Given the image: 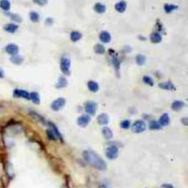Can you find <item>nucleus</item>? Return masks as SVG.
I'll use <instances>...</instances> for the list:
<instances>
[{"label": "nucleus", "mask_w": 188, "mask_h": 188, "mask_svg": "<svg viewBox=\"0 0 188 188\" xmlns=\"http://www.w3.org/2000/svg\"><path fill=\"white\" fill-rule=\"evenodd\" d=\"M83 157L90 166L95 167L99 170H105L107 169V164L103 159L99 156L96 153L91 151H85L83 153Z\"/></svg>", "instance_id": "obj_1"}, {"label": "nucleus", "mask_w": 188, "mask_h": 188, "mask_svg": "<svg viewBox=\"0 0 188 188\" xmlns=\"http://www.w3.org/2000/svg\"><path fill=\"white\" fill-rule=\"evenodd\" d=\"M70 67H71V61L68 57H63L60 60V69L61 71L65 75L70 74Z\"/></svg>", "instance_id": "obj_2"}, {"label": "nucleus", "mask_w": 188, "mask_h": 188, "mask_svg": "<svg viewBox=\"0 0 188 188\" xmlns=\"http://www.w3.org/2000/svg\"><path fill=\"white\" fill-rule=\"evenodd\" d=\"M131 129L135 133H141L143 132L146 129V123L142 120H138L133 124L131 126Z\"/></svg>", "instance_id": "obj_3"}, {"label": "nucleus", "mask_w": 188, "mask_h": 188, "mask_svg": "<svg viewBox=\"0 0 188 188\" xmlns=\"http://www.w3.org/2000/svg\"><path fill=\"white\" fill-rule=\"evenodd\" d=\"M85 110L88 115H94L97 110V104L93 101H89L85 104Z\"/></svg>", "instance_id": "obj_4"}, {"label": "nucleus", "mask_w": 188, "mask_h": 188, "mask_svg": "<svg viewBox=\"0 0 188 188\" xmlns=\"http://www.w3.org/2000/svg\"><path fill=\"white\" fill-rule=\"evenodd\" d=\"M66 101L63 98H58L52 102L51 105V108L54 111H59L66 105Z\"/></svg>", "instance_id": "obj_5"}, {"label": "nucleus", "mask_w": 188, "mask_h": 188, "mask_svg": "<svg viewBox=\"0 0 188 188\" xmlns=\"http://www.w3.org/2000/svg\"><path fill=\"white\" fill-rule=\"evenodd\" d=\"M106 156L110 160H115L118 156V149L115 146L108 147L106 150Z\"/></svg>", "instance_id": "obj_6"}, {"label": "nucleus", "mask_w": 188, "mask_h": 188, "mask_svg": "<svg viewBox=\"0 0 188 188\" xmlns=\"http://www.w3.org/2000/svg\"><path fill=\"white\" fill-rule=\"evenodd\" d=\"M13 96L16 98H23L25 99L30 100V93L26 90H19V89H16L13 91Z\"/></svg>", "instance_id": "obj_7"}, {"label": "nucleus", "mask_w": 188, "mask_h": 188, "mask_svg": "<svg viewBox=\"0 0 188 188\" xmlns=\"http://www.w3.org/2000/svg\"><path fill=\"white\" fill-rule=\"evenodd\" d=\"M90 120H91V118H90V116L88 115H83L78 118L77 124L81 127H85V126L88 125Z\"/></svg>", "instance_id": "obj_8"}, {"label": "nucleus", "mask_w": 188, "mask_h": 188, "mask_svg": "<svg viewBox=\"0 0 188 188\" xmlns=\"http://www.w3.org/2000/svg\"><path fill=\"white\" fill-rule=\"evenodd\" d=\"M5 52L8 53V54L13 56L18 54V46L14 44H10L6 46L5 47Z\"/></svg>", "instance_id": "obj_9"}, {"label": "nucleus", "mask_w": 188, "mask_h": 188, "mask_svg": "<svg viewBox=\"0 0 188 188\" xmlns=\"http://www.w3.org/2000/svg\"><path fill=\"white\" fill-rule=\"evenodd\" d=\"M158 87L160 89L162 90H175L176 87L175 85L173 84L171 82H164V83H161L158 85Z\"/></svg>", "instance_id": "obj_10"}, {"label": "nucleus", "mask_w": 188, "mask_h": 188, "mask_svg": "<svg viewBox=\"0 0 188 188\" xmlns=\"http://www.w3.org/2000/svg\"><path fill=\"white\" fill-rule=\"evenodd\" d=\"M4 30L7 32H9V33H15L18 30V26L16 24L13 23L7 24L5 25Z\"/></svg>", "instance_id": "obj_11"}, {"label": "nucleus", "mask_w": 188, "mask_h": 188, "mask_svg": "<svg viewBox=\"0 0 188 188\" xmlns=\"http://www.w3.org/2000/svg\"><path fill=\"white\" fill-rule=\"evenodd\" d=\"M99 39L102 43L108 44L111 41V35L107 31H102L99 35Z\"/></svg>", "instance_id": "obj_12"}, {"label": "nucleus", "mask_w": 188, "mask_h": 188, "mask_svg": "<svg viewBox=\"0 0 188 188\" xmlns=\"http://www.w3.org/2000/svg\"><path fill=\"white\" fill-rule=\"evenodd\" d=\"M97 121L99 125H106L109 122V116L106 113H102L98 116Z\"/></svg>", "instance_id": "obj_13"}, {"label": "nucleus", "mask_w": 188, "mask_h": 188, "mask_svg": "<svg viewBox=\"0 0 188 188\" xmlns=\"http://www.w3.org/2000/svg\"><path fill=\"white\" fill-rule=\"evenodd\" d=\"M158 123L161 126H165L168 125L169 123H170V117H169L168 114L167 113L162 114L161 117H160V120L158 121Z\"/></svg>", "instance_id": "obj_14"}, {"label": "nucleus", "mask_w": 188, "mask_h": 188, "mask_svg": "<svg viewBox=\"0 0 188 188\" xmlns=\"http://www.w3.org/2000/svg\"><path fill=\"white\" fill-rule=\"evenodd\" d=\"M185 104L184 102H182V101H175L172 103L171 105V108L174 111H179L181 110L183 107H184Z\"/></svg>", "instance_id": "obj_15"}, {"label": "nucleus", "mask_w": 188, "mask_h": 188, "mask_svg": "<svg viewBox=\"0 0 188 188\" xmlns=\"http://www.w3.org/2000/svg\"><path fill=\"white\" fill-rule=\"evenodd\" d=\"M115 8L116 11H118V13H124L126 9V2L125 1H121L119 2L116 3Z\"/></svg>", "instance_id": "obj_16"}, {"label": "nucleus", "mask_w": 188, "mask_h": 188, "mask_svg": "<svg viewBox=\"0 0 188 188\" xmlns=\"http://www.w3.org/2000/svg\"><path fill=\"white\" fill-rule=\"evenodd\" d=\"M162 37L159 32H153L150 35V40L153 44H159L162 41Z\"/></svg>", "instance_id": "obj_17"}, {"label": "nucleus", "mask_w": 188, "mask_h": 188, "mask_svg": "<svg viewBox=\"0 0 188 188\" xmlns=\"http://www.w3.org/2000/svg\"><path fill=\"white\" fill-rule=\"evenodd\" d=\"M88 88L90 92L92 93H96L98 92L99 87L98 83L94 81H89L88 83Z\"/></svg>", "instance_id": "obj_18"}, {"label": "nucleus", "mask_w": 188, "mask_h": 188, "mask_svg": "<svg viewBox=\"0 0 188 188\" xmlns=\"http://www.w3.org/2000/svg\"><path fill=\"white\" fill-rule=\"evenodd\" d=\"M102 135H103L104 138L107 140L112 139V138L113 137V133L109 127H104L102 129Z\"/></svg>", "instance_id": "obj_19"}, {"label": "nucleus", "mask_w": 188, "mask_h": 188, "mask_svg": "<svg viewBox=\"0 0 188 188\" xmlns=\"http://www.w3.org/2000/svg\"><path fill=\"white\" fill-rule=\"evenodd\" d=\"M68 85V81L66 79V78L63 77V76H60L58 79L57 83L56 84V88L57 89H61L65 88V87L67 86Z\"/></svg>", "instance_id": "obj_20"}, {"label": "nucleus", "mask_w": 188, "mask_h": 188, "mask_svg": "<svg viewBox=\"0 0 188 188\" xmlns=\"http://www.w3.org/2000/svg\"><path fill=\"white\" fill-rule=\"evenodd\" d=\"M10 60L15 65H21L24 62V57L20 55H18V54H16V55L12 56Z\"/></svg>", "instance_id": "obj_21"}, {"label": "nucleus", "mask_w": 188, "mask_h": 188, "mask_svg": "<svg viewBox=\"0 0 188 188\" xmlns=\"http://www.w3.org/2000/svg\"><path fill=\"white\" fill-rule=\"evenodd\" d=\"M30 99L35 105L40 104V96L36 92H32V93H30Z\"/></svg>", "instance_id": "obj_22"}, {"label": "nucleus", "mask_w": 188, "mask_h": 188, "mask_svg": "<svg viewBox=\"0 0 188 188\" xmlns=\"http://www.w3.org/2000/svg\"><path fill=\"white\" fill-rule=\"evenodd\" d=\"M94 11L97 13H104L106 11V6L102 3H96L94 5Z\"/></svg>", "instance_id": "obj_23"}, {"label": "nucleus", "mask_w": 188, "mask_h": 188, "mask_svg": "<svg viewBox=\"0 0 188 188\" xmlns=\"http://www.w3.org/2000/svg\"><path fill=\"white\" fill-rule=\"evenodd\" d=\"M178 9V6L173 4H165L164 5V11L166 13H172L173 11Z\"/></svg>", "instance_id": "obj_24"}, {"label": "nucleus", "mask_w": 188, "mask_h": 188, "mask_svg": "<svg viewBox=\"0 0 188 188\" xmlns=\"http://www.w3.org/2000/svg\"><path fill=\"white\" fill-rule=\"evenodd\" d=\"M0 8L5 11H9L11 9V2L9 0H1L0 1Z\"/></svg>", "instance_id": "obj_25"}, {"label": "nucleus", "mask_w": 188, "mask_h": 188, "mask_svg": "<svg viewBox=\"0 0 188 188\" xmlns=\"http://www.w3.org/2000/svg\"><path fill=\"white\" fill-rule=\"evenodd\" d=\"M82 37H83V35L77 31H73L70 35V38L73 42L78 41L82 38Z\"/></svg>", "instance_id": "obj_26"}, {"label": "nucleus", "mask_w": 188, "mask_h": 188, "mask_svg": "<svg viewBox=\"0 0 188 188\" xmlns=\"http://www.w3.org/2000/svg\"><path fill=\"white\" fill-rule=\"evenodd\" d=\"M112 56V64L113 66H115L116 70H118L119 68H120V61H119L118 58L117 57V54H112V53H110Z\"/></svg>", "instance_id": "obj_27"}, {"label": "nucleus", "mask_w": 188, "mask_h": 188, "mask_svg": "<svg viewBox=\"0 0 188 188\" xmlns=\"http://www.w3.org/2000/svg\"><path fill=\"white\" fill-rule=\"evenodd\" d=\"M135 60L137 64L139 65V66H143V65L145 64L146 61V57H145L143 54H138L135 57Z\"/></svg>", "instance_id": "obj_28"}, {"label": "nucleus", "mask_w": 188, "mask_h": 188, "mask_svg": "<svg viewBox=\"0 0 188 188\" xmlns=\"http://www.w3.org/2000/svg\"><path fill=\"white\" fill-rule=\"evenodd\" d=\"M94 51L98 54H103L105 52V48L102 44H98L94 47Z\"/></svg>", "instance_id": "obj_29"}, {"label": "nucleus", "mask_w": 188, "mask_h": 188, "mask_svg": "<svg viewBox=\"0 0 188 188\" xmlns=\"http://www.w3.org/2000/svg\"><path fill=\"white\" fill-rule=\"evenodd\" d=\"M49 126H50L51 129H52L53 131H54V132L55 133V135H56V136H57V138H59V139L61 140V141H63L62 135H61V134H60V133L59 130H58V129H57V126L54 125V124H53V123H51V122H49Z\"/></svg>", "instance_id": "obj_30"}, {"label": "nucleus", "mask_w": 188, "mask_h": 188, "mask_svg": "<svg viewBox=\"0 0 188 188\" xmlns=\"http://www.w3.org/2000/svg\"><path fill=\"white\" fill-rule=\"evenodd\" d=\"M30 18L31 21L33 22V23H37L39 20H40V16H39V14L37 12L32 11L30 13Z\"/></svg>", "instance_id": "obj_31"}, {"label": "nucleus", "mask_w": 188, "mask_h": 188, "mask_svg": "<svg viewBox=\"0 0 188 188\" xmlns=\"http://www.w3.org/2000/svg\"><path fill=\"white\" fill-rule=\"evenodd\" d=\"M161 128L162 126L160 125L158 121H151L149 124V129L151 130H159V129H161Z\"/></svg>", "instance_id": "obj_32"}, {"label": "nucleus", "mask_w": 188, "mask_h": 188, "mask_svg": "<svg viewBox=\"0 0 188 188\" xmlns=\"http://www.w3.org/2000/svg\"><path fill=\"white\" fill-rule=\"evenodd\" d=\"M47 137L49 138V139H50L51 141H56L57 140V136H56L55 133L53 131L52 129H48L47 130Z\"/></svg>", "instance_id": "obj_33"}, {"label": "nucleus", "mask_w": 188, "mask_h": 188, "mask_svg": "<svg viewBox=\"0 0 188 188\" xmlns=\"http://www.w3.org/2000/svg\"><path fill=\"white\" fill-rule=\"evenodd\" d=\"M30 115H31L34 118L36 119L37 121H40V122H41V123L45 122V120H44V118H43L42 116H41L39 114H37L35 112H34V111H31V112H30Z\"/></svg>", "instance_id": "obj_34"}, {"label": "nucleus", "mask_w": 188, "mask_h": 188, "mask_svg": "<svg viewBox=\"0 0 188 188\" xmlns=\"http://www.w3.org/2000/svg\"><path fill=\"white\" fill-rule=\"evenodd\" d=\"M143 83L146 85H148L149 86H153L154 85V81L153 79L148 76H144L143 77Z\"/></svg>", "instance_id": "obj_35"}, {"label": "nucleus", "mask_w": 188, "mask_h": 188, "mask_svg": "<svg viewBox=\"0 0 188 188\" xmlns=\"http://www.w3.org/2000/svg\"><path fill=\"white\" fill-rule=\"evenodd\" d=\"M121 128L124 129H128L129 127H130V121L129 120H124L122 121L120 124Z\"/></svg>", "instance_id": "obj_36"}, {"label": "nucleus", "mask_w": 188, "mask_h": 188, "mask_svg": "<svg viewBox=\"0 0 188 188\" xmlns=\"http://www.w3.org/2000/svg\"><path fill=\"white\" fill-rule=\"evenodd\" d=\"M10 16H11V18L13 21H14L15 22H17V23H20V22L22 21V18L18 14H10Z\"/></svg>", "instance_id": "obj_37"}, {"label": "nucleus", "mask_w": 188, "mask_h": 188, "mask_svg": "<svg viewBox=\"0 0 188 188\" xmlns=\"http://www.w3.org/2000/svg\"><path fill=\"white\" fill-rule=\"evenodd\" d=\"M33 2L39 6H44L48 3V0H33Z\"/></svg>", "instance_id": "obj_38"}, {"label": "nucleus", "mask_w": 188, "mask_h": 188, "mask_svg": "<svg viewBox=\"0 0 188 188\" xmlns=\"http://www.w3.org/2000/svg\"><path fill=\"white\" fill-rule=\"evenodd\" d=\"M53 22H54V20H53L52 18H50V17H49V18H47V19H46V24H47V25H52Z\"/></svg>", "instance_id": "obj_39"}, {"label": "nucleus", "mask_w": 188, "mask_h": 188, "mask_svg": "<svg viewBox=\"0 0 188 188\" xmlns=\"http://www.w3.org/2000/svg\"><path fill=\"white\" fill-rule=\"evenodd\" d=\"M181 121H182V124H184V125H185V126L188 125V119H187V118H183L182 120H181Z\"/></svg>", "instance_id": "obj_40"}, {"label": "nucleus", "mask_w": 188, "mask_h": 188, "mask_svg": "<svg viewBox=\"0 0 188 188\" xmlns=\"http://www.w3.org/2000/svg\"><path fill=\"white\" fill-rule=\"evenodd\" d=\"M162 188H173V185H171V184H162Z\"/></svg>", "instance_id": "obj_41"}, {"label": "nucleus", "mask_w": 188, "mask_h": 188, "mask_svg": "<svg viewBox=\"0 0 188 188\" xmlns=\"http://www.w3.org/2000/svg\"><path fill=\"white\" fill-rule=\"evenodd\" d=\"M138 39H139L140 41H146V37L143 36V35H139V36H138Z\"/></svg>", "instance_id": "obj_42"}, {"label": "nucleus", "mask_w": 188, "mask_h": 188, "mask_svg": "<svg viewBox=\"0 0 188 188\" xmlns=\"http://www.w3.org/2000/svg\"><path fill=\"white\" fill-rule=\"evenodd\" d=\"M4 77V72L2 69H0V78H3Z\"/></svg>", "instance_id": "obj_43"}]
</instances>
